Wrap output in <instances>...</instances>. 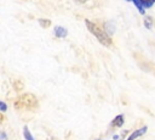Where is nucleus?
<instances>
[{"mask_svg":"<svg viewBox=\"0 0 155 140\" xmlns=\"http://www.w3.org/2000/svg\"><path fill=\"white\" fill-rule=\"evenodd\" d=\"M22 131H23V138H24V140H35V138L33 136V134H31V131L29 130L28 125H24Z\"/></svg>","mask_w":155,"mask_h":140,"instance_id":"nucleus-6","label":"nucleus"},{"mask_svg":"<svg viewBox=\"0 0 155 140\" xmlns=\"http://www.w3.org/2000/svg\"><path fill=\"white\" fill-rule=\"evenodd\" d=\"M7 111V103L2 100H0V113H5Z\"/></svg>","mask_w":155,"mask_h":140,"instance_id":"nucleus-11","label":"nucleus"},{"mask_svg":"<svg viewBox=\"0 0 155 140\" xmlns=\"http://www.w3.org/2000/svg\"><path fill=\"white\" fill-rule=\"evenodd\" d=\"M0 140H8L7 139V134L5 131H0Z\"/></svg>","mask_w":155,"mask_h":140,"instance_id":"nucleus-12","label":"nucleus"},{"mask_svg":"<svg viewBox=\"0 0 155 140\" xmlns=\"http://www.w3.org/2000/svg\"><path fill=\"white\" fill-rule=\"evenodd\" d=\"M131 1H133V4H134V6L137 7V10L142 13V15H144L145 13V10L143 9V6H142V2H140V0H131Z\"/></svg>","mask_w":155,"mask_h":140,"instance_id":"nucleus-7","label":"nucleus"},{"mask_svg":"<svg viewBox=\"0 0 155 140\" xmlns=\"http://www.w3.org/2000/svg\"><path fill=\"white\" fill-rule=\"evenodd\" d=\"M38 22H39V24H40L42 28H47V27L51 24V21H50V19H45V18H39Z\"/></svg>","mask_w":155,"mask_h":140,"instance_id":"nucleus-9","label":"nucleus"},{"mask_svg":"<svg viewBox=\"0 0 155 140\" xmlns=\"http://www.w3.org/2000/svg\"><path fill=\"white\" fill-rule=\"evenodd\" d=\"M53 34L57 38H65L68 35V29L64 28L63 26H56L53 28Z\"/></svg>","mask_w":155,"mask_h":140,"instance_id":"nucleus-4","label":"nucleus"},{"mask_svg":"<svg viewBox=\"0 0 155 140\" xmlns=\"http://www.w3.org/2000/svg\"><path fill=\"white\" fill-rule=\"evenodd\" d=\"M151 24H153L151 18H150V17H145V18H144V26H145V28H147V29H150V28H151Z\"/></svg>","mask_w":155,"mask_h":140,"instance_id":"nucleus-10","label":"nucleus"},{"mask_svg":"<svg viewBox=\"0 0 155 140\" xmlns=\"http://www.w3.org/2000/svg\"><path fill=\"white\" fill-rule=\"evenodd\" d=\"M104 32L110 37V35H113L114 33H115V29H116V27H115V24H114V22H111V21H108V22H105L104 23Z\"/></svg>","mask_w":155,"mask_h":140,"instance_id":"nucleus-5","label":"nucleus"},{"mask_svg":"<svg viewBox=\"0 0 155 140\" xmlns=\"http://www.w3.org/2000/svg\"><path fill=\"white\" fill-rule=\"evenodd\" d=\"M147 131H148V127H147V125H143V127H140V128L136 129L134 131H132V133L128 135V138H127L126 140H136V139H138V138L143 136Z\"/></svg>","mask_w":155,"mask_h":140,"instance_id":"nucleus-2","label":"nucleus"},{"mask_svg":"<svg viewBox=\"0 0 155 140\" xmlns=\"http://www.w3.org/2000/svg\"><path fill=\"white\" fill-rule=\"evenodd\" d=\"M140 2H142V6H143V9L145 10V9H149V7H151V6L155 4V0H140Z\"/></svg>","mask_w":155,"mask_h":140,"instance_id":"nucleus-8","label":"nucleus"},{"mask_svg":"<svg viewBox=\"0 0 155 140\" xmlns=\"http://www.w3.org/2000/svg\"><path fill=\"white\" fill-rule=\"evenodd\" d=\"M85 24H86L87 29L96 37V39H97L103 46H111V45H113L111 38H110L103 29H101L97 24H94V23L91 22L90 19H85Z\"/></svg>","mask_w":155,"mask_h":140,"instance_id":"nucleus-1","label":"nucleus"},{"mask_svg":"<svg viewBox=\"0 0 155 140\" xmlns=\"http://www.w3.org/2000/svg\"><path fill=\"white\" fill-rule=\"evenodd\" d=\"M124 123H125V117H124V114H117V116H115V117L113 118V121L110 122V127H113V128H121V127L124 125Z\"/></svg>","mask_w":155,"mask_h":140,"instance_id":"nucleus-3","label":"nucleus"},{"mask_svg":"<svg viewBox=\"0 0 155 140\" xmlns=\"http://www.w3.org/2000/svg\"><path fill=\"white\" fill-rule=\"evenodd\" d=\"M111 138H113V140H120V135L119 134H114Z\"/></svg>","mask_w":155,"mask_h":140,"instance_id":"nucleus-13","label":"nucleus"}]
</instances>
